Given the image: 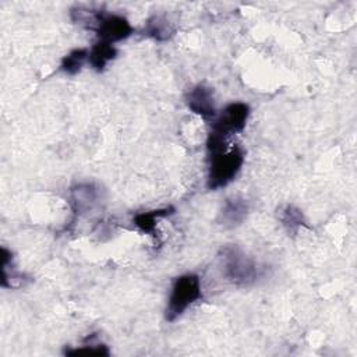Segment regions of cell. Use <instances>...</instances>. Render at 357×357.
Wrapping results in <instances>:
<instances>
[{"mask_svg":"<svg viewBox=\"0 0 357 357\" xmlns=\"http://www.w3.org/2000/svg\"><path fill=\"white\" fill-rule=\"evenodd\" d=\"M248 213V204L244 198H227L219 212L218 222L227 229L236 227L244 222Z\"/></svg>","mask_w":357,"mask_h":357,"instance_id":"8","label":"cell"},{"mask_svg":"<svg viewBox=\"0 0 357 357\" xmlns=\"http://www.w3.org/2000/svg\"><path fill=\"white\" fill-rule=\"evenodd\" d=\"M176 212V209L173 206H166V208H160V209H152L148 212H141L137 213L132 218V223L142 231L146 234H153L156 230V220L159 218H166L170 216Z\"/></svg>","mask_w":357,"mask_h":357,"instance_id":"12","label":"cell"},{"mask_svg":"<svg viewBox=\"0 0 357 357\" xmlns=\"http://www.w3.org/2000/svg\"><path fill=\"white\" fill-rule=\"evenodd\" d=\"M99 188L93 183H77L70 190V204L74 216H82L93 209L99 199Z\"/></svg>","mask_w":357,"mask_h":357,"instance_id":"7","label":"cell"},{"mask_svg":"<svg viewBox=\"0 0 357 357\" xmlns=\"http://www.w3.org/2000/svg\"><path fill=\"white\" fill-rule=\"evenodd\" d=\"M13 259H14L13 252L6 247H1V279H0L1 287L17 289V287H21L28 280V278L24 273L17 272L14 269Z\"/></svg>","mask_w":357,"mask_h":357,"instance_id":"9","label":"cell"},{"mask_svg":"<svg viewBox=\"0 0 357 357\" xmlns=\"http://www.w3.org/2000/svg\"><path fill=\"white\" fill-rule=\"evenodd\" d=\"M279 220L289 234H297L300 227L307 226L303 212L294 205H286L279 213Z\"/></svg>","mask_w":357,"mask_h":357,"instance_id":"13","label":"cell"},{"mask_svg":"<svg viewBox=\"0 0 357 357\" xmlns=\"http://www.w3.org/2000/svg\"><path fill=\"white\" fill-rule=\"evenodd\" d=\"M185 103L192 113L201 116L205 120L215 119L218 114L215 107L213 89L204 84H198L187 92Z\"/></svg>","mask_w":357,"mask_h":357,"instance_id":"6","label":"cell"},{"mask_svg":"<svg viewBox=\"0 0 357 357\" xmlns=\"http://www.w3.org/2000/svg\"><path fill=\"white\" fill-rule=\"evenodd\" d=\"M176 32L174 25L165 15H152L146 20L142 33L159 42L170 39Z\"/></svg>","mask_w":357,"mask_h":357,"instance_id":"10","label":"cell"},{"mask_svg":"<svg viewBox=\"0 0 357 357\" xmlns=\"http://www.w3.org/2000/svg\"><path fill=\"white\" fill-rule=\"evenodd\" d=\"M96 337V333H91L84 339V344L79 347L74 349H64L66 356H77V354H84V356H109L110 351L106 344L102 343H93V339Z\"/></svg>","mask_w":357,"mask_h":357,"instance_id":"15","label":"cell"},{"mask_svg":"<svg viewBox=\"0 0 357 357\" xmlns=\"http://www.w3.org/2000/svg\"><path fill=\"white\" fill-rule=\"evenodd\" d=\"M116 56H117V49L112 43L99 40L91 47L88 54V63L95 71L100 73L105 70L109 61L116 59Z\"/></svg>","mask_w":357,"mask_h":357,"instance_id":"11","label":"cell"},{"mask_svg":"<svg viewBox=\"0 0 357 357\" xmlns=\"http://www.w3.org/2000/svg\"><path fill=\"white\" fill-rule=\"evenodd\" d=\"M88 54H89V50L85 47L71 50L68 54H66L61 59L60 71H63L68 75H75L77 73L81 71L84 63L88 60Z\"/></svg>","mask_w":357,"mask_h":357,"instance_id":"14","label":"cell"},{"mask_svg":"<svg viewBox=\"0 0 357 357\" xmlns=\"http://www.w3.org/2000/svg\"><path fill=\"white\" fill-rule=\"evenodd\" d=\"M250 117V106L243 102H233L223 107V110L215 116L212 121V132L229 138L245 128Z\"/></svg>","mask_w":357,"mask_h":357,"instance_id":"4","label":"cell"},{"mask_svg":"<svg viewBox=\"0 0 357 357\" xmlns=\"http://www.w3.org/2000/svg\"><path fill=\"white\" fill-rule=\"evenodd\" d=\"M202 298L201 279L195 273H185L174 279L172 291L167 300L165 318L169 322L176 321L184 314V311Z\"/></svg>","mask_w":357,"mask_h":357,"instance_id":"3","label":"cell"},{"mask_svg":"<svg viewBox=\"0 0 357 357\" xmlns=\"http://www.w3.org/2000/svg\"><path fill=\"white\" fill-rule=\"evenodd\" d=\"M244 163V151L238 145L230 149L208 152L206 188L219 190L236 178Z\"/></svg>","mask_w":357,"mask_h":357,"instance_id":"2","label":"cell"},{"mask_svg":"<svg viewBox=\"0 0 357 357\" xmlns=\"http://www.w3.org/2000/svg\"><path fill=\"white\" fill-rule=\"evenodd\" d=\"M92 31L96 32L99 40L113 45L114 42H120L131 36L132 26L123 15L109 14L98 10Z\"/></svg>","mask_w":357,"mask_h":357,"instance_id":"5","label":"cell"},{"mask_svg":"<svg viewBox=\"0 0 357 357\" xmlns=\"http://www.w3.org/2000/svg\"><path fill=\"white\" fill-rule=\"evenodd\" d=\"M223 276L234 286L254 284L262 275L259 264L237 245H226L219 254Z\"/></svg>","mask_w":357,"mask_h":357,"instance_id":"1","label":"cell"}]
</instances>
